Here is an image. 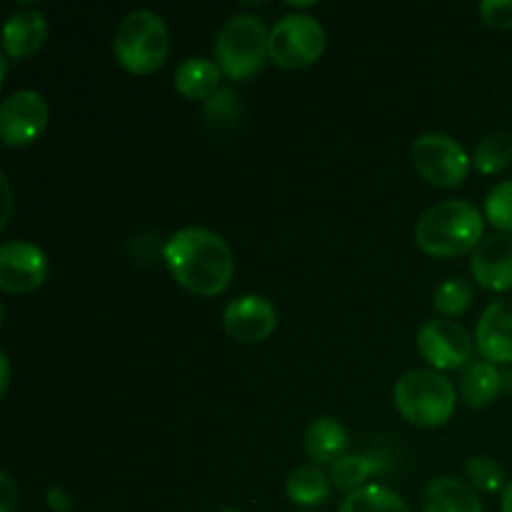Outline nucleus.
Returning <instances> with one entry per match:
<instances>
[{"mask_svg":"<svg viewBox=\"0 0 512 512\" xmlns=\"http://www.w3.org/2000/svg\"><path fill=\"white\" fill-rule=\"evenodd\" d=\"M3 193H5V215H3V223H0V228H8L10 210H13V193H10L8 178H3Z\"/></svg>","mask_w":512,"mask_h":512,"instance_id":"nucleus-30","label":"nucleus"},{"mask_svg":"<svg viewBox=\"0 0 512 512\" xmlns=\"http://www.w3.org/2000/svg\"><path fill=\"white\" fill-rule=\"evenodd\" d=\"M213 60L230 80H250L270 60V30L255 15H233L215 38Z\"/></svg>","mask_w":512,"mask_h":512,"instance_id":"nucleus-5","label":"nucleus"},{"mask_svg":"<svg viewBox=\"0 0 512 512\" xmlns=\"http://www.w3.org/2000/svg\"><path fill=\"white\" fill-rule=\"evenodd\" d=\"M393 405L415 428H443L458 408V388L433 368L410 370L395 383Z\"/></svg>","mask_w":512,"mask_h":512,"instance_id":"nucleus-3","label":"nucleus"},{"mask_svg":"<svg viewBox=\"0 0 512 512\" xmlns=\"http://www.w3.org/2000/svg\"><path fill=\"white\" fill-rule=\"evenodd\" d=\"M485 238V215L468 200L433 205L415 223V245L430 258H460Z\"/></svg>","mask_w":512,"mask_h":512,"instance_id":"nucleus-2","label":"nucleus"},{"mask_svg":"<svg viewBox=\"0 0 512 512\" xmlns=\"http://www.w3.org/2000/svg\"><path fill=\"white\" fill-rule=\"evenodd\" d=\"M512 163V135L510 133H490L478 143L473 153V168L480 175H498Z\"/></svg>","mask_w":512,"mask_h":512,"instance_id":"nucleus-22","label":"nucleus"},{"mask_svg":"<svg viewBox=\"0 0 512 512\" xmlns=\"http://www.w3.org/2000/svg\"><path fill=\"white\" fill-rule=\"evenodd\" d=\"M20 503V493L10 473H0V512H13Z\"/></svg>","mask_w":512,"mask_h":512,"instance_id":"nucleus-28","label":"nucleus"},{"mask_svg":"<svg viewBox=\"0 0 512 512\" xmlns=\"http://www.w3.org/2000/svg\"><path fill=\"white\" fill-rule=\"evenodd\" d=\"M215 512H240V510H235V508H220V510H215Z\"/></svg>","mask_w":512,"mask_h":512,"instance_id":"nucleus-33","label":"nucleus"},{"mask_svg":"<svg viewBox=\"0 0 512 512\" xmlns=\"http://www.w3.org/2000/svg\"><path fill=\"white\" fill-rule=\"evenodd\" d=\"M45 503H48V508L53 512H68L73 508V498H70L68 490L60 488V485H53V488L45 493Z\"/></svg>","mask_w":512,"mask_h":512,"instance_id":"nucleus-29","label":"nucleus"},{"mask_svg":"<svg viewBox=\"0 0 512 512\" xmlns=\"http://www.w3.org/2000/svg\"><path fill=\"white\" fill-rule=\"evenodd\" d=\"M483 215L498 233L512 235V180H505L490 190Z\"/></svg>","mask_w":512,"mask_h":512,"instance_id":"nucleus-25","label":"nucleus"},{"mask_svg":"<svg viewBox=\"0 0 512 512\" xmlns=\"http://www.w3.org/2000/svg\"><path fill=\"white\" fill-rule=\"evenodd\" d=\"M48 38V20L40 10H18L3 25V53L13 60L30 58Z\"/></svg>","mask_w":512,"mask_h":512,"instance_id":"nucleus-14","label":"nucleus"},{"mask_svg":"<svg viewBox=\"0 0 512 512\" xmlns=\"http://www.w3.org/2000/svg\"><path fill=\"white\" fill-rule=\"evenodd\" d=\"M475 348L480 358L493 365H512V300H493L480 315L475 330Z\"/></svg>","mask_w":512,"mask_h":512,"instance_id":"nucleus-13","label":"nucleus"},{"mask_svg":"<svg viewBox=\"0 0 512 512\" xmlns=\"http://www.w3.org/2000/svg\"><path fill=\"white\" fill-rule=\"evenodd\" d=\"M48 280V255L28 240H8L0 248V290L28 295Z\"/></svg>","mask_w":512,"mask_h":512,"instance_id":"nucleus-10","label":"nucleus"},{"mask_svg":"<svg viewBox=\"0 0 512 512\" xmlns=\"http://www.w3.org/2000/svg\"><path fill=\"white\" fill-rule=\"evenodd\" d=\"M298 512H315V510H298Z\"/></svg>","mask_w":512,"mask_h":512,"instance_id":"nucleus-34","label":"nucleus"},{"mask_svg":"<svg viewBox=\"0 0 512 512\" xmlns=\"http://www.w3.org/2000/svg\"><path fill=\"white\" fill-rule=\"evenodd\" d=\"M240 113H243V108H240L238 95H235L233 90H218V93L205 103V118L213 125H220V128L235 125Z\"/></svg>","mask_w":512,"mask_h":512,"instance_id":"nucleus-26","label":"nucleus"},{"mask_svg":"<svg viewBox=\"0 0 512 512\" xmlns=\"http://www.w3.org/2000/svg\"><path fill=\"white\" fill-rule=\"evenodd\" d=\"M0 368H3V380H0V393H8V385H10V360L8 355H0Z\"/></svg>","mask_w":512,"mask_h":512,"instance_id":"nucleus-31","label":"nucleus"},{"mask_svg":"<svg viewBox=\"0 0 512 512\" xmlns=\"http://www.w3.org/2000/svg\"><path fill=\"white\" fill-rule=\"evenodd\" d=\"M465 473H468L473 488L483 490V493H500V490L508 488V483H505V470L490 455H473L465 463Z\"/></svg>","mask_w":512,"mask_h":512,"instance_id":"nucleus-24","label":"nucleus"},{"mask_svg":"<svg viewBox=\"0 0 512 512\" xmlns=\"http://www.w3.org/2000/svg\"><path fill=\"white\" fill-rule=\"evenodd\" d=\"M223 328L235 343H265L278 328V310L263 295H240L225 305Z\"/></svg>","mask_w":512,"mask_h":512,"instance_id":"nucleus-11","label":"nucleus"},{"mask_svg":"<svg viewBox=\"0 0 512 512\" xmlns=\"http://www.w3.org/2000/svg\"><path fill=\"white\" fill-rule=\"evenodd\" d=\"M470 273L490 293L512 290V235L493 233L470 253Z\"/></svg>","mask_w":512,"mask_h":512,"instance_id":"nucleus-12","label":"nucleus"},{"mask_svg":"<svg viewBox=\"0 0 512 512\" xmlns=\"http://www.w3.org/2000/svg\"><path fill=\"white\" fill-rule=\"evenodd\" d=\"M475 298V290L468 280L463 278H450L445 280L443 285L435 288L433 295V305L443 318H460L470 310Z\"/></svg>","mask_w":512,"mask_h":512,"instance_id":"nucleus-23","label":"nucleus"},{"mask_svg":"<svg viewBox=\"0 0 512 512\" xmlns=\"http://www.w3.org/2000/svg\"><path fill=\"white\" fill-rule=\"evenodd\" d=\"M330 478L325 475V470L320 465L308 463L295 468L293 473L285 480V493H288L290 503H295L298 508H315V505L328 503L330 498Z\"/></svg>","mask_w":512,"mask_h":512,"instance_id":"nucleus-20","label":"nucleus"},{"mask_svg":"<svg viewBox=\"0 0 512 512\" xmlns=\"http://www.w3.org/2000/svg\"><path fill=\"white\" fill-rule=\"evenodd\" d=\"M503 512H512V483L503 490Z\"/></svg>","mask_w":512,"mask_h":512,"instance_id":"nucleus-32","label":"nucleus"},{"mask_svg":"<svg viewBox=\"0 0 512 512\" xmlns=\"http://www.w3.org/2000/svg\"><path fill=\"white\" fill-rule=\"evenodd\" d=\"M325 30L313 15H283L270 28V60L285 70H305L318 63L325 53Z\"/></svg>","mask_w":512,"mask_h":512,"instance_id":"nucleus-6","label":"nucleus"},{"mask_svg":"<svg viewBox=\"0 0 512 512\" xmlns=\"http://www.w3.org/2000/svg\"><path fill=\"white\" fill-rule=\"evenodd\" d=\"M478 13L488 28L512 30V0H485Z\"/></svg>","mask_w":512,"mask_h":512,"instance_id":"nucleus-27","label":"nucleus"},{"mask_svg":"<svg viewBox=\"0 0 512 512\" xmlns=\"http://www.w3.org/2000/svg\"><path fill=\"white\" fill-rule=\"evenodd\" d=\"M338 512H410V508L395 490L370 483L348 495Z\"/></svg>","mask_w":512,"mask_h":512,"instance_id":"nucleus-21","label":"nucleus"},{"mask_svg":"<svg viewBox=\"0 0 512 512\" xmlns=\"http://www.w3.org/2000/svg\"><path fill=\"white\" fill-rule=\"evenodd\" d=\"M410 160L415 173L435 188H458L473 168V158L465 153L463 145L445 133L420 135L410 150Z\"/></svg>","mask_w":512,"mask_h":512,"instance_id":"nucleus-7","label":"nucleus"},{"mask_svg":"<svg viewBox=\"0 0 512 512\" xmlns=\"http://www.w3.org/2000/svg\"><path fill=\"white\" fill-rule=\"evenodd\" d=\"M220 75L215 60L208 58H188L178 70H175V93L183 95L185 100H205L208 103L220 90Z\"/></svg>","mask_w":512,"mask_h":512,"instance_id":"nucleus-18","label":"nucleus"},{"mask_svg":"<svg viewBox=\"0 0 512 512\" xmlns=\"http://www.w3.org/2000/svg\"><path fill=\"white\" fill-rule=\"evenodd\" d=\"M385 468H390V458H383V455H345L338 463L330 465L328 478L335 490L353 495L355 490L370 485L368 478L383 473Z\"/></svg>","mask_w":512,"mask_h":512,"instance_id":"nucleus-19","label":"nucleus"},{"mask_svg":"<svg viewBox=\"0 0 512 512\" xmlns=\"http://www.w3.org/2000/svg\"><path fill=\"white\" fill-rule=\"evenodd\" d=\"M475 340L455 320H425L418 330V353L438 373L468 368L473 363Z\"/></svg>","mask_w":512,"mask_h":512,"instance_id":"nucleus-8","label":"nucleus"},{"mask_svg":"<svg viewBox=\"0 0 512 512\" xmlns=\"http://www.w3.org/2000/svg\"><path fill=\"white\" fill-rule=\"evenodd\" d=\"M348 430L340 420L323 415V418H315L313 423L305 430V453L313 460L315 465H335L340 458H345V450H348Z\"/></svg>","mask_w":512,"mask_h":512,"instance_id":"nucleus-15","label":"nucleus"},{"mask_svg":"<svg viewBox=\"0 0 512 512\" xmlns=\"http://www.w3.org/2000/svg\"><path fill=\"white\" fill-rule=\"evenodd\" d=\"M170 53V30L153 10H133L120 20L113 38V55L120 68L133 75H153Z\"/></svg>","mask_w":512,"mask_h":512,"instance_id":"nucleus-4","label":"nucleus"},{"mask_svg":"<svg viewBox=\"0 0 512 512\" xmlns=\"http://www.w3.org/2000/svg\"><path fill=\"white\" fill-rule=\"evenodd\" d=\"M423 512H485L475 488L458 478H438L423 490Z\"/></svg>","mask_w":512,"mask_h":512,"instance_id":"nucleus-16","label":"nucleus"},{"mask_svg":"<svg viewBox=\"0 0 512 512\" xmlns=\"http://www.w3.org/2000/svg\"><path fill=\"white\" fill-rule=\"evenodd\" d=\"M163 260L175 283L200 298H215L233 283V250L208 228H183L170 235Z\"/></svg>","mask_w":512,"mask_h":512,"instance_id":"nucleus-1","label":"nucleus"},{"mask_svg":"<svg viewBox=\"0 0 512 512\" xmlns=\"http://www.w3.org/2000/svg\"><path fill=\"white\" fill-rule=\"evenodd\" d=\"M503 390V373L498 365L488 363V360H473L468 368L463 370L460 378V400L468 408L483 410L495 403V398Z\"/></svg>","mask_w":512,"mask_h":512,"instance_id":"nucleus-17","label":"nucleus"},{"mask_svg":"<svg viewBox=\"0 0 512 512\" xmlns=\"http://www.w3.org/2000/svg\"><path fill=\"white\" fill-rule=\"evenodd\" d=\"M50 120L48 103L35 90H15L0 105V138L8 148L33 145Z\"/></svg>","mask_w":512,"mask_h":512,"instance_id":"nucleus-9","label":"nucleus"}]
</instances>
